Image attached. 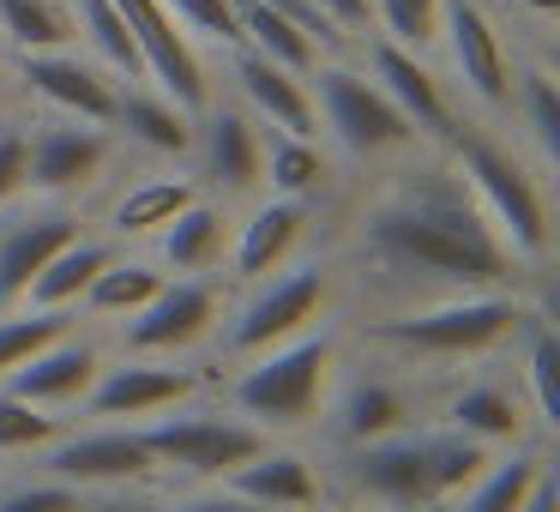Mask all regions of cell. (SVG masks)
<instances>
[{"label":"cell","instance_id":"cell-1","mask_svg":"<svg viewBox=\"0 0 560 512\" xmlns=\"http://www.w3.org/2000/svg\"><path fill=\"white\" fill-rule=\"evenodd\" d=\"M368 175L374 187L350 199V211L338 218V242L326 247L343 283V307L380 314V307H410L428 295L542 283L518 271V259L488 230L440 146H422Z\"/></svg>","mask_w":560,"mask_h":512},{"label":"cell","instance_id":"cell-2","mask_svg":"<svg viewBox=\"0 0 560 512\" xmlns=\"http://www.w3.org/2000/svg\"><path fill=\"white\" fill-rule=\"evenodd\" d=\"M548 307V278L530 283V290H458V295H428V302L410 307H380V314H355L343 319L350 326V344L380 362H398L422 380L458 374V368L476 362H500L518 338V326Z\"/></svg>","mask_w":560,"mask_h":512},{"label":"cell","instance_id":"cell-3","mask_svg":"<svg viewBox=\"0 0 560 512\" xmlns=\"http://www.w3.org/2000/svg\"><path fill=\"white\" fill-rule=\"evenodd\" d=\"M343 356H350V326L326 319V326L278 344V350L223 368V380H211V392H218L223 410L254 422L266 440H307L319 434V416H326V398L343 374Z\"/></svg>","mask_w":560,"mask_h":512},{"label":"cell","instance_id":"cell-4","mask_svg":"<svg viewBox=\"0 0 560 512\" xmlns=\"http://www.w3.org/2000/svg\"><path fill=\"white\" fill-rule=\"evenodd\" d=\"M446 163L458 170V182L470 187L476 211L488 218V230L506 242V254L518 259L524 278H548L555 259V211H548V175L500 133L494 121L464 115L446 139H440Z\"/></svg>","mask_w":560,"mask_h":512},{"label":"cell","instance_id":"cell-5","mask_svg":"<svg viewBox=\"0 0 560 512\" xmlns=\"http://www.w3.org/2000/svg\"><path fill=\"white\" fill-rule=\"evenodd\" d=\"M326 319H343V283H338V266L326 259V247H314L295 266L271 271L247 290H230L223 319L211 331V356L223 368H235L247 356H266L278 344L302 338V331L326 326Z\"/></svg>","mask_w":560,"mask_h":512},{"label":"cell","instance_id":"cell-6","mask_svg":"<svg viewBox=\"0 0 560 512\" xmlns=\"http://www.w3.org/2000/svg\"><path fill=\"white\" fill-rule=\"evenodd\" d=\"M314 91V115H319V139L343 170H386V163L422 151L416 127L386 103V91L355 67V55H326L307 73Z\"/></svg>","mask_w":560,"mask_h":512},{"label":"cell","instance_id":"cell-7","mask_svg":"<svg viewBox=\"0 0 560 512\" xmlns=\"http://www.w3.org/2000/svg\"><path fill=\"white\" fill-rule=\"evenodd\" d=\"M518 37H506V19L494 0H440V31H434V61L446 85L458 91L464 115L494 121L506 115L512 97V67H518Z\"/></svg>","mask_w":560,"mask_h":512},{"label":"cell","instance_id":"cell-8","mask_svg":"<svg viewBox=\"0 0 560 512\" xmlns=\"http://www.w3.org/2000/svg\"><path fill=\"white\" fill-rule=\"evenodd\" d=\"M428 386H434V380L410 374V368H398V362H380V356H368L350 344L343 374L326 398V416H319V452L422 428L428 422Z\"/></svg>","mask_w":560,"mask_h":512},{"label":"cell","instance_id":"cell-9","mask_svg":"<svg viewBox=\"0 0 560 512\" xmlns=\"http://www.w3.org/2000/svg\"><path fill=\"white\" fill-rule=\"evenodd\" d=\"M127 151L109 127L67 121V115H25V199L49 206H97L115 187Z\"/></svg>","mask_w":560,"mask_h":512},{"label":"cell","instance_id":"cell-10","mask_svg":"<svg viewBox=\"0 0 560 512\" xmlns=\"http://www.w3.org/2000/svg\"><path fill=\"white\" fill-rule=\"evenodd\" d=\"M139 428H145V446H151V458H158L163 482H175V488L230 482V476L266 446V434H259L254 422H242V416H230L223 404H206V398L182 404V410H163Z\"/></svg>","mask_w":560,"mask_h":512},{"label":"cell","instance_id":"cell-11","mask_svg":"<svg viewBox=\"0 0 560 512\" xmlns=\"http://www.w3.org/2000/svg\"><path fill=\"white\" fill-rule=\"evenodd\" d=\"M319 464H326V494L355 512H434L422 470V428L319 452Z\"/></svg>","mask_w":560,"mask_h":512},{"label":"cell","instance_id":"cell-12","mask_svg":"<svg viewBox=\"0 0 560 512\" xmlns=\"http://www.w3.org/2000/svg\"><path fill=\"white\" fill-rule=\"evenodd\" d=\"M187 175L199 194L223 199V206H247L266 194V127L230 97L211 91V103L194 115V146H187Z\"/></svg>","mask_w":560,"mask_h":512},{"label":"cell","instance_id":"cell-13","mask_svg":"<svg viewBox=\"0 0 560 512\" xmlns=\"http://www.w3.org/2000/svg\"><path fill=\"white\" fill-rule=\"evenodd\" d=\"M428 422L440 428H458L464 440L488 452H506V446H548L536 434L530 410H524L512 374H500L494 362H476V368H458V374H440L428 386Z\"/></svg>","mask_w":560,"mask_h":512},{"label":"cell","instance_id":"cell-14","mask_svg":"<svg viewBox=\"0 0 560 512\" xmlns=\"http://www.w3.org/2000/svg\"><path fill=\"white\" fill-rule=\"evenodd\" d=\"M230 283L223 278H170L133 319L115 326V356H163V362H194L211 350V331L223 319Z\"/></svg>","mask_w":560,"mask_h":512},{"label":"cell","instance_id":"cell-15","mask_svg":"<svg viewBox=\"0 0 560 512\" xmlns=\"http://www.w3.org/2000/svg\"><path fill=\"white\" fill-rule=\"evenodd\" d=\"M194 398H211V374L194 362H163V356H115L103 362L97 386L85 392L79 416L85 422H151L163 410H182Z\"/></svg>","mask_w":560,"mask_h":512},{"label":"cell","instance_id":"cell-16","mask_svg":"<svg viewBox=\"0 0 560 512\" xmlns=\"http://www.w3.org/2000/svg\"><path fill=\"white\" fill-rule=\"evenodd\" d=\"M43 476L79 488V494H103V488H145L163 482L158 458L145 446V428L127 422H85V428H61L55 446H43L37 458Z\"/></svg>","mask_w":560,"mask_h":512},{"label":"cell","instance_id":"cell-17","mask_svg":"<svg viewBox=\"0 0 560 512\" xmlns=\"http://www.w3.org/2000/svg\"><path fill=\"white\" fill-rule=\"evenodd\" d=\"M355 67L386 91V103L416 127L422 146H440V139L464 121V103H458V91L446 85L434 55L404 49V43H386V37H362L355 43Z\"/></svg>","mask_w":560,"mask_h":512},{"label":"cell","instance_id":"cell-18","mask_svg":"<svg viewBox=\"0 0 560 512\" xmlns=\"http://www.w3.org/2000/svg\"><path fill=\"white\" fill-rule=\"evenodd\" d=\"M326 211L302 206V199H278L259 194L247 206H235L230 223V254H223V283L230 290H247V283L271 278V271L295 266L302 254H314V235Z\"/></svg>","mask_w":560,"mask_h":512},{"label":"cell","instance_id":"cell-19","mask_svg":"<svg viewBox=\"0 0 560 512\" xmlns=\"http://www.w3.org/2000/svg\"><path fill=\"white\" fill-rule=\"evenodd\" d=\"M199 199V182L187 163H145L133 175H115V187L97 199V230L115 247H151L187 206Z\"/></svg>","mask_w":560,"mask_h":512},{"label":"cell","instance_id":"cell-20","mask_svg":"<svg viewBox=\"0 0 560 512\" xmlns=\"http://www.w3.org/2000/svg\"><path fill=\"white\" fill-rule=\"evenodd\" d=\"M7 67V85L19 91L25 103H37L43 115H67V121H91V127H109L115 115V79L103 73L97 61H85L79 49H49V55H13Z\"/></svg>","mask_w":560,"mask_h":512},{"label":"cell","instance_id":"cell-21","mask_svg":"<svg viewBox=\"0 0 560 512\" xmlns=\"http://www.w3.org/2000/svg\"><path fill=\"white\" fill-rule=\"evenodd\" d=\"M127 19V31H133L139 43V61H145V85H158L163 97H175L182 109H206L211 91H218V67H211L206 49H194V43L182 37V25L170 19V7L163 0H115Z\"/></svg>","mask_w":560,"mask_h":512},{"label":"cell","instance_id":"cell-22","mask_svg":"<svg viewBox=\"0 0 560 512\" xmlns=\"http://www.w3.org/2000/svg\"><path fill=\"white\" fill-rule=\"evenodd\" d=\"M79 230H91L79 206L19 199L13 211H0V314H7V307H25L37 271L49 266Z\"/></svg>","mask_w":560,"mask_h":512},{"label":"cell","instance_id":"cell-23","mask_svg":"<svg viewBox=\"0 0 560 512\" xmlns=\"http://www.w3.org/2000/svg\"><path fill=\"white\" fill-rule=\"evenodd\" d=\"M103 362H109V344H103V331L79 319L73 331H61L55 344H43V350L31 356L25 368H13L0 386L19 392V398H31L37 410L67 416V410H79V404H85L91 386H97Z\"/></svg>","mask_w":560,"mask_h":512},{"label":"cell","instance_id":"cell-24","mask_svg":"<svg viewBox=\"0 0 560 512\" xmlns=\"http://www.w3.org/2000/svg\"><path fill=\"white\" fill-rule=\"evenodd\" d=\"M223 73H230V79H218V85L230 91V97L242 103L266 133L319 139L314 91H307L302 73H290V67L266 61V55H254V49H230V55H223Z\"/></svg>","mask_w":560,"mask_h":512},{"label":"cell","instance_id":"cell-25","mask_svg":"<svg viewBox=\"0 0 560 512\" xmlns=\"http://www.w3.org/2000/svg\"><path fill=\"white\" fill-rule=\"evenodd\" d=\"M500 133H506L542 175L560 170V79H555V61H548V43L518 49V67H512V97H506V115H500Z\"/></svg>","mask_w":560,"mask_h":512},{"label":"cell","instance_id":"cell-26","mask_svg":"<svg viewBox=\"0 0 560 512\" xmlns=\"http://www.w3.org/2000/svg\"><path fill=\"white\" fill-rule=\"evenodd\" d=\"M230 488L242 500H254L259 512H314L319 500H326V464H319V452H307L302 440H266V446L230 476Z\"/></svg>","mask_w":560,"mask_h":512},{"label":"cell","instance_id":"cell-27","mask_svg":"<svg viewBox=\"0 0 560 512\" xmlns=\"http://www.w3.org/2000/svg\"><path fill=\"white\" fill-rule=\"evenodd\" d=\"M109 133L121 139V151L139 158V163H187V146H194V109H182V103L163 97L158 85L133 79V85L115 91Z\"/></svg>","mask_w":560,"mask_h":512},{"label":"cell","instance_id":"cell-28","mask_svg":"<svg viewBox=\"0 0 560 512\" xmlns=\"http://www.w3.org/2000/svg\"><path fill=\"white\" fill-rule=\"evenodd\" d=\"M230 223H235V206H223V199L199 194L194 206H187L182 218H175L151 247H139V254L158 259L163 278H223V254H230Z\"/></svg>","mask_w":560,"mask_h":512},{"label":"cell","instance_id":"cell-29","mask_svg":"<svg viewBox=\"0 0 560 512\" xmlns=\"http://www.w3.org/2000/svg\"><path fill=\"white\" fill-rule=\"evenodd\" d=\"M506 356H512V386H518L536 434L555 446V434H560V338H555V314L536 307V314L518 326V338H512Z\"/></svg>","mask_w":560,"mask_h":512},{"label":"cell","instance_id":"cell-30","mask_svg":"<svg viewBox=\"0 0 560 512\" xmlns=\"http://www.w3.org/2000/svg\"><path fill=\"white\" fill-rule=\"evenodd\" d=\"M266 194L302 199L314 211H331L343 194V163L326 151V139L266 133Z\"/></svg>","mask_w":560,"mask_h":512},{"label":"cell","instance_id":"cell-31","mask_svg":"<svg viewBox=\"0 0 560 512\" xmlns=\"http://www.w3.org/2000/svg\"><path fill=\"white\" fill-rule=\"evenodd\" d=\"M163 283H170V278L158 271V259H151V254H127V247H121V254L97 271V283L85 290L79 319H85V326H97V331H115L121 319H133L139 307L163 290Z\"/></svg>","mask_w":560,"mask_h":512},{"label":"cell","instance_id":"cell-32","mask_svg":"<svg viewBox=\"0 0 560 512\" xmlns=\"http://www.w3.org/2000/svg\"><path fill=\"white\" fill-rule=\"evenodd\" d=\"M115 254H121V247H115L103 230H79L73 242H67L61 254H55L49 266L37 271V283H31L25 302H31V307H49V314H79L85 290L97 283V271L109 266Z\"/></svg>","mask_w":560,"mask_h":512},{"label":"cell","instance_id":"cell-33","mask_svg":"<svg viewBox=\"0 0 560 512\" xmlns=\"http://www.w3.org/2000/svg\"><path fill=\"white\" fill-rule=\"evenodd\" d=\"M548 464H555V446H506V452H494V458L482 464V476H476L446 512H518L524 494L536 488V476H542Z\"/></svg>","mask_w":560,"mask_h":512},{"label":"cell","instance_id":"cell-34","mask_svg":"<svg viewBox=\"0 0 560 512\" xmlns=\"http://www.w3.org/2000/svg\"><path fill=\"white\" fill-rule=\"evenodd\" d=\"M73 25H79L73 49L85 55V61H97L115 85L145 79L139 43H133V31H127V19H121V7H115V0H73Z\"/></svg>","mask_w":560,"mask_h":512},{"label":"cell","instance_id":"cell-35","mask_svg":"<svg viewBox=\"0 0 560 512\" xmlns=\"http://www.w3.org/2000/svg\"><path fill=\"white\" fill-rule=\"evenodd\" d=\"M73 43H79L73 0H0V61L73 49Z\"/></svg>","mask_w":560,"mask_h":512},{"label":"cell","instance_id":"cell-36","mask_svg":"<svg viewBox=\"0 0 560 512\" xmlns=\"http://www.w3.org/2000/svg\"><path fill=\"white\" fill-rule=\"evenodd\" d=\"M488 458H494V452L476 446V440H464L458 428L422 422V470H428V500H434V512H446L452 500L482 476Z\"/></svg>","mask_w":560,"mask_h":512},{"label":"cell","instance_id":"cell-37","mask_svg":"<svg viewBox=\"0 0 560 512\" xmlns=\"http://www.w3.org/2000/svg\"><path fill=\"white\" fill-rule=\"evenodd\" d=\"M242 49L266 55V61L290 67V73H302V79L326 61V49H319L302 25H290L283 13H271L266 0H242Z\"/></svg>","mask_w":560,"mask_h":512},{"label":"cell","instance_id":"cell-38","mask_svg":"<svg viewBox=\"0 0 560 512\" xmlns=\"http://www.w3.org/2000/svg\"><path fill=\"white\" fill-rule=\"evenodd\" d=\"M73 326H79V314H49V307H31V302L7 307V314H0V380L13 374V368H25L43 344H55Z\"/></svg>","mask_w":560,"mask_h":512},{"label":"cell","instance_id":"cell-39","mask_svg":"<svg viewBox=\"0 0 560 512\" xmlns=\"http://www.w3.org/2000/svg\"><path fill=\"white\" fill-rule=\"evenodd\" d=\"M170 19L182 25V37L206 55H230L242 49V7L235 0H163Z\"/></svg>","mask_w":560,"mask_h":512},{"label":"cell","instance_id":"cell-40","mask_svg":"<svg viewBox=\"0 0 560 512\" xmlns=\"http://www.w3.org/2000/svg\"><path fill=\"white\" fill-rule=\"evenodd\" d=\"M67 428V416L55 410H37L31 398L0 386V458H37L43 446H55Z\"/></svg>","mask_w":560,"mask_h":512},{"label":"cell","instance_id":"cell-41","mask_svg":"<svg viewBox=\"0 0 560 512\" xmlns=\"http://www.w3.org/2000/svg\"><path fill=\"white\" fill-rule=\"evenodd\" d=\"M374 13V37L404 43V49L434 55V31H440V0H368Z\"/></svg>","mask_w":560,"mask_h":512},{"label":"cell","instance_id":"cell-42","mask_svg":"<svg viewBox=\"0 0 560 512\" xmlns=\"http://www.w3.org/2000/svg\"><path fill=\"white\" fill-rule=\"evenodd\" d=\"M0 512H85V494L31 470V476H7L0 482Z\"/></svg>","mask_w":560,"mask_h":512},{"label":"cell","instance_id":"cell-43","mask_svg":"<svg viewBox=\"0 0 560 512\" xmlns=\"http://www.w3.org/2000/svg\"><path fill=\"white\" fill-rule=\"evenodd\" d=\"M25 199V115H0V211Z\"/></svg>","mask_w":560,"mask_h":512},{"label":"cell","instance_id":"cell-44","mask_svg":"<svg viewBox=\"0 0 560 512\" xmlns=\"http://www.w3.org/2000/svg\"><path fill=\"white\" fill-rule=\"evenodd\" d=\"M85 512H175V494H163V482L103 488V494H85Z\"/></svg>","mask_w":560,"mask_h":512},{"label":"cell","instance_id":"cell-45","mask_svg":"<svg viewBox=\"0 0 560 512\" xmlns=\"http://www.w3.org/2000/svg\"><path fill=\"white\" fill-rule=\"evenodd\" d=\"M175 512H259V507L242 500L230 482H194V488H175Z\"/></svg>","mask_w":560,"mask_h":512},{"label":"cell","instance_id":"cell-46","mask_svg":"<svg viewBox=\"0 0 560 512\" xmlns=\"http://www.w3.org/2000/svg\"><path fill=\"white\" fill-rule=\"evenodd\" d=\"M314 7L343 31V37H350V49H355L362 37H374V13H368V0H314Z\"/></svg>","mask_w":560,"mask_h":512},{"label":"cell","instance_id":"cell-47","mask_svg":"<svg viewBox=\"0 0 560 512\" xmlns=\"http://www.w3.org/2000/svg\"><path fill=\"white\" fill-rule=\"evenodd\" d=\"M518 512H560V476H555V464H548L542 476H536V488L524 494V507Z\"/></svg>","mask_w":560,"mask_h":512},{"label":"cell","instance_id":"cell-48","mask_svg":"<svg viewBox=\"0 0 560 512\" xmlns=\"http://www.w3.org/2000/svg\"><path fill=\"white\" fill-rule=\"evenodd\" d=\"M0 115H13V85H7V67H0Z\"/></svg>","mask_w":560,"mask_h":512},{"label":"cell","instance_id":"cell-49","mask_svg":"<svg viewBox=\"0 0 560 512\" xmlns=\"http://www.w3.org/2000/svg\"><path fill=\"white\" fill-rule=\"evenodd\" d=\"M314 512H355V507H343V500H331V494H326V500H319Z\"/></svg>","mask_w":560,"mask_h":512}]
</instances>
